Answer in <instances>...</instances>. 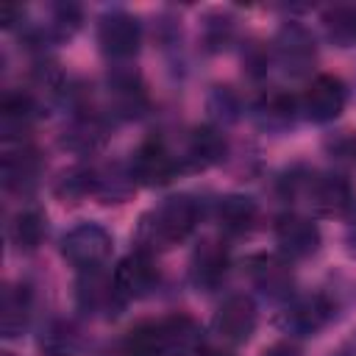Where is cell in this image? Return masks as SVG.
I'll list each match as a JSON object with an SVG mask.
<instances>
[{
  "label": "cell",
  "mask_w": 356,
  "mask_h": 356,
  "mask_svg": "<svg viewBox=\"0 0 356 356\" xmlns=\"http://www.w3.org/2000/svg\"><path fill=\"white\" fill-rule=\"evenodd\" d=\"M331 314V306L320 298V295H312V298H303L295 303L292 309V323L300 328V331H317Z\"/></svg>",
  "instance_id": "cell-16"
},
{
  "label": "cell",
  "mask_w": 356,
  "mask_h": 356,
  "mask_svg": "<svg viewBox=\"0 0 356 356\" xmlns=\"http://www.w3.org/2000/svg\"><path fill=\"white\" fill-rule=\"evenodd\" d=\"M264 356H300V353H298V348H295V345L281 342V345H273L270 350H264Z\"/></svg>",
  "instance_id": "cell-20"
},
{
  "label": "cell",
  "mask_w": 356,
  "mask_h": 356,
  "mask_svg": "<svg viewBox=\"0 0 356 356\" xmlns=\"http://www.w3.org/2000/svg\"><path fill=\"white\" fill-rule=\"evenodd\" d=\"M156 284V267L145 253L125 256L114 270V286L122 295H145Z\"/></svg>",
  "instance_id": "cell-7"
},
{
  "label": "cell",
  "mask_w": 356,
  "mask_h": 356,
  "mask_svg": "<svg viewBox=\"0 0 356 356\" xmlns=\"http://www.w3.org/2000/svg\"><path fill=\"white\" fill-rule=\"evenodd\" d=\"M197 222V206L192 197L186 195H175L167 197L142 225V234L147 242H159V248H170L175 242H181L184 236H189V231Z\"/></svg>",
  "instance_id": "cell-1"
},
{
  "label": "cell",
  "mask_w": 356,
  "mask_h": 356,
  "mask_svg": "<svg viewBox=\"0 0 356 356\" xmlns=\"http://www.w3.org/2000/svg\"><path fill=\"white\" fill-rule=\"evenodd\" d=\"M108 248H111V239L108 234L100 228V225H78L72 228L67 236H64V245H61V253L81 270H92L95 264H100L106 256H108Z\"/></svg>",
  "instance_id": "cell-3"
},
{
  "label": "cell",
  "mask_w": 356,
  "mask_h": 356,
  "mask_svg": "<svg viewBox=\"0 0 356 356\" xmlns=\"http://www.w3.org/2000/svg\"><path fill=\"white\" fill-rule=\"evenodd\" d=\"M312 195V206L323 214H342L348 206H350V186L348 181L337 178V175H325V178H317L309 189Z\"/></svg>",
  "instance_id": "cell-10"
},
{
  "label": "cell",
  "mask_w": 356,
  "mask_h": 356,
  "mask_svg": "<svg viewBox=\"0 0 356 356\" xmlns=\"http://www.w3.org/2000/svg\"><path fill=\"white\" fill-rule=\"evenodd\" d=\"M350 239H353V250H356V231H353V236H350Z\"/></svg>",
  "instance_id": "cell-22"
},
{
  "label": "cell",
  "mask_w": 356,
  "mask_h": 356,
  "mask_svg": "<svg viewBox=\"0 0 356 356\" xmlns=\"http://www.w3.org/2000/svg\"><path fill=\"white\" fill-rule=\"evenodd\" d=\"M350 22H353V31H356V11H353V17H350Z\"/></svg>",
  "instance_id": "cell-21"
},
{
  "label": "cell",
  "mask_w": 356,
  "mask_h": 356,
  "mask_svg": "<svg viewBox=\"0 0 356 356\" xmlns=\"http://www.w3.org/2000/svg\"><path fill=\"white\" fill-rule=\"evenodd\" d=\"M39 345L47 356H72L78 350V331L72 323H53Z\"/></svg>",
  "instance_id": "cell-15"
},
{
  "label": "cell",
  "mask_w": 356,
  "mask_h": 356,
  "mask_svg": "<svg viewBox=\"0 0 356 356\" xmlns=\"http://www.w3.org/2000/svg\"><path fill=\"white\" fill-rule=\"evenodd\" d=\"M161 334H164L167 356H186L200 348V328L186 314H172L161 320Z\"/></svg>",
  "instance_id": "cell-9"
},
{
  "label": "cell",
  "mask_w": 356,
  "mask_h": 356,
  "mask_svg": "<svg viewBox=\"0 0 356 356\" xmlns=\"http://www.w3.org/2000/svg\"><path fill=\"white\" fill-rule=\"evenodd\" d=\"M253 275L259 286H264V292H273V295H281L292 281L286 264L278 259H259V264L253 267Z\"/></svg>",
  "instance_id": "cell-18"
},
{
  "label": "cell",
  "mask_w": 356,
  "mask_h": 356,
  "mask_svg": "<svg viewBox=\"0 0 356 356\" xmlns=\"http://www.w3.org/2000/svg\"><path fill=\"white\" fill-rule=\"evenodd\" d=\"M31 317V292L28 286H8L3 292V303H0V323L6 337H17L25 323Z\"/></svg>",
  "instance_id": "cell-11"
},
{
  "label": "cell",
  "mask_w": 356,
  "mask_h": 356,
  "mask_svg": "<svg viewBox=\"0 0 356 356\" xmlns=\"http://www.w3.org/2000/svg\"><path fill=\"white\" fill-rule=\"evenodd\" d=\"M345 100H348V92H345V83L337 75H317L300 97L306 117L314 120V122L337 120L345 108Z\"/></svg>",
  "instance_id": "cell-2"
},
{
  "label": "cell",
  "mask_w": 356,
  "mask_h": 356,
  "mask_svg": "<svg viewBox=\"0 0 356 356\" xmlns=\"http://www.w3.org/2000/svg\"><path fill=\"white\" fill-rule=\"evenodd\" d=\"M214 328L228 342H245L256 328V303L248 295H231L214 314Z\"/></svg>",
  "instance_id": "cell-4"
},
{
  "label": "cell",
  "mask_w": 356,
  "mask_h": 356,
  "mask_svg": "<svg viewBox=\"0 0 356 356\" xmlns=\"http://www.w3.org/2000/svg\"><path fill=\"white\" fill-rule=\"evenodd\" d=\"M275 236H278V245L284 253H289L292 259H303V256H312L320 245V231L312 220L306 217H284L278 225H275Z\"/></svg>",
  "instance_id": "cell-6"
},
{
  "label": "cell",
  "mask_w": 356,
  "mask_h": 356,
  "mask_svg": "<svg viewBox=\"0 0 356 356\" xmlns=\"http://www.w3.org/2000/svg\"><path fill=\"white\" fill-rule=\"evenodd\" d=\"M42 236H44V217L39 211H22L11 222V239L25 250L36 248L42 242Z\"/></svg>",
  "instance_id": "cell-17"
},
{
  "label": "cell",
  "mask_w": 356,
  "mask_h": 356,
  "mask_svg": "<svg viewBox=\"0 0 356 356\" xmlns=\"http://www.w3.org/2000/svg\"><path fill=\"white\" fill-rule=\"evenodd\" d=\"M125 356H167L164 334H161V320L156 323H142L128 331L125 337Z\"/></svg>",
  "instance_id": "cell-12"
},
{
  "label": "cell",
  "mask_w": 356,
  "mask_h": 356,
  "mask_svg": "<svg viewBox=\"0 0 356 356\" xmlns=\"http://www.w3.org/2000/svg\"><path fill=\"white\" fill-rule=\"evenodd\" d=\"M3 356H11V353H3Z\"/></svg>",
  "instance_id": "cell-23"
},
{
  "label": "cell",
  "mask_w": 356,
  "mask_h": 356,
  "mask_svg": "<svg viewBox=\"0 0 356 356\" xmlns=\"http://www.w3.org/2000/svg\"><path fill=\"white\" fill-rule=\"evenodd\" d=\"M97 39L108 56H134L139 47V25L128 14H108L100 22Z\"/></svg>",
  "instance_id": "cell-5"
},
{
  "label": "cell",
  "mask_w": 356,
  "mask_h": 356,
  "mask_svg": "<svg viewBox=\"0 0 356 356\" xmlns=\"http://www.w3.org/2000/svg\"><path fill=\"white\" fill-rule=\"evenodd\" d=\"M189 150H192V156H195L200 164H209V161H217V159H220V153L225 150V142L220 139L217 131H211V128H200V131L192 134V145H189Z\"/></svg>",
  "instance_id": "cell-19"
},
{
  "label": "cell",
  "mask_w": 356,
  "mask_h": 356,
  "mask_svg": "<svg viewBox=\"0 0 356 356\" xmlns=\"http://www.w3.org/2000/svg\"><path fill=\"white\" fill-rule=\"evenodd\" d=\"M220 222L222 228L228 231H248L250 222L256 220V203L250 197H242V195H231L220 203Z\"/></svg>",
  "instance_id": "cell-13"
},
{
  "label": "cell",
  "mask_w": 356,
  "mask_h": 356,
  "mask_svg": "<svg viewBox=\"0 0 356 356\" xmlns=\"http://www.w3.org/2000/svg\"><path fill=\"white\" fill-rule=\"evenodd\" d=\"M175 172V161L172 156L159 145V142H147L136 150L134 156V175L142 184H167Z\"/></svg>",
  "instance_id": "cell-8"
},
{
  "label": "cell",
  "mask_w": 356,
  "mask_h": 356,
  "mask_svg": "<svg viewBox=\"0 0 356 356\" xmlns=\"http://www.w3.org/2000/svg\"><path fill=\"white\" fill-rule=\"evenodd\" d=\"M192 273H195V281L197 284H214V281H220L222 273H225V250L217 248L214 242H206L195 253Z\"/></svg>",
  "instance_id": "cell-14"
}]
</instances>
